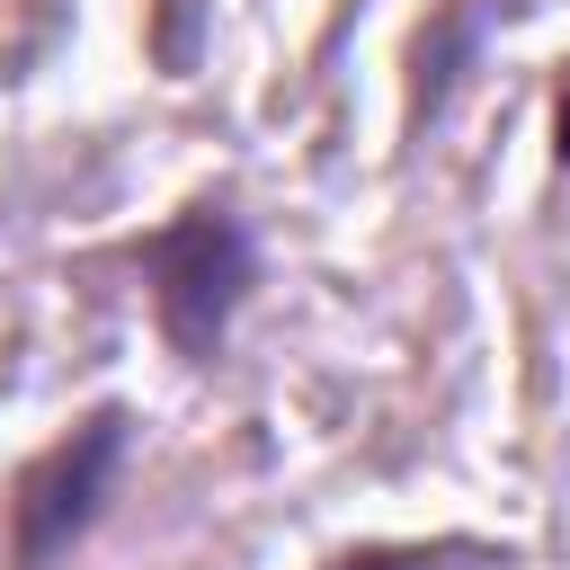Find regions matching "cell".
Instances as JSON below:
<instances>
[{"label": "cell", "instance_id": "cell-1", "mask_svg": "<svg viewBox=\"0 0 570 570\" xmlns=\"http://www.w3.org/2000/svg\"><path fill=\"white\" fill-rule=\"evenodd\" d=\"M134 267H142L160 347L178 365H214L249 285H258V240H249V214L232 196H187L160 232L134 240Z\"/></svg>", "mask_w": 570, "mask_h": 570}, {"label": "cell", "instance_id": "cell-2", "mask_svg": "<svg viewBox=\"0 0 570 570\" xmlns=\"http://www.w3.org/2000/svg\"><path fill=\"white\" fill-rule=\"evenodd\" d=\"M125 454H134V410L125 401L80 410L9 481V570H53L71 543H89L107 499H116V481H125Z\"/></svg>", "mask_w": 570, "mask_h": 570}, {"label": "cell", "instance_id": "cell-3", "mask_svg": "<svg viewBox=\"0 0 570 570\" xmlns=\"http://www.w3.org/2000/svg\"><path fill=\"white\" fill-rule=\"evenodd\" d=\"M481 27H490V9H481V0H463V9H454L436 36H419V45H410V62H419V80H410V134H419V125L445 107V89H454V71L472 62Z\"/></svg>", "mask_w": 570, "mask_h": 570}, {"label": "cell", "instance_id": "cell-4", "mask_svg": "<svg viewBox=\"0 0 570 570\" xmlns=\"http://www.w3.org/2000/svg\"><path fill=\"white\" fill-rule=\"evenodd\" d=\"M454 561H490V552L463 543V534H436V543H347L321 570H454Z\"/></svg>", "mask_w": 570, "mask_h": 570}, {"label": "cell", "instance_id": "cell-5", "mask_svg": "<svg viewBox=\"0 0 570 570\" xmlns=\"http://www.w3.org/2000/svg\"><path fill=\"white\" fill-rule=\"evenodd\" d=\"M552 169L570 178V62H561V80H552Z\"/></svg>", "mask_w": 570, "mask_h": 570}]
</instances>
